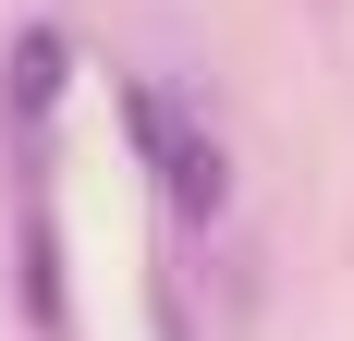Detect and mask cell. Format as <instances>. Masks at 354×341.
Returning <instances> with one entry per match:
<instances>
[{
    "label": "cell",
    "mask_w": 354,
    "mask_h": 341,
    "mask_svg": "<svg viewBox=\"0 0 354 341\" xmlns=\"http://www.w3.org/2000/svg\"><path fill=\"white\" fill-rule=\"evenodd\" d=\"M62 86H73V49H62V37H12V61H0V122L37 135V122L62 110Z\"/></svg>",
    "instance_id": "6da1fadb"
},
{
    "label": "cell",
    "mask_w": 354,
    "mask_h": 341,
    "mask_svg": "<svg viewBox=\"0 0 354 341\" xmlns=\"http://www.w3.org/2000/svg\"><path fill=\"white\" fill-rule=\"evenodd\" d=\"M159 183H171V207H183V220H220V195H232V159H220L208 135H183L171 159H159Z\"/></svg>",
    "instance_id": "7a4b0ae2"
},
{
    "label": "cell",
    "mask_w": 354,
    "mask_h": 341,
    "mask_svg": "<svg viewBox=\"0 0 354 341\" xmlns=\"http://www.w3.org/2000/svg\"><path fill=\"white\" fill-rule=\"evenodd\" d=\"M12 256H25V317L49 341H62V244H49V207H25V232H12Z\"/></svg>",
    "instance_id": "3957f363"
},
{
    "label": "cell",
    "mask_w": 354,
    "mask_h": 341,
    "mask_svg": "<svg viewBox=\"0 0 354 341\" xmlns=\"http://www.w3.org/2000/svg\"><path fill=\"white\" fill-rule=\"evenodd\" d=\"M122 122H135V146H147V170H159V159L183 146V110L159 98V86H122Z\"/></svg>",
    "instance_id": "277c9868"
}]
</instances>
